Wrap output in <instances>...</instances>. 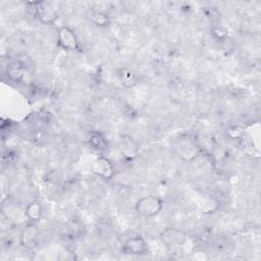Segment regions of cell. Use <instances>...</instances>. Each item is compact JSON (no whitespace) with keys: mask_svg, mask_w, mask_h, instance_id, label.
<instances>
[{"mask_svg":"<svg viewBox=\"0 0 261 261\" xmlns=\"http://www.w3.org/2000/svg\"><path fill=\"white\" fill-rule=\"evenodd\" d=\"M34 7L35 15L43 24H53L60 15L61 6L57 1H34L31 2Z\"/></svg>","mask_w":261,"mask_h":261,"instance_id":"obj_1","label":"cell"},{"mask_svg":"<svg viewBox=\"0 0 261 261\" xmlns=\"http://www.w3.org/2000/svg\"><path fill=\"white\" fill-rule=\"evenodd\" d=\"M161 243L167 247V248H172V247H177V246H182L187 239L188 236L186 231H184L180 228L177 227H166L163 229L160 234H159Z\"/></svg>","mask_w":261,"mask_h":261,"instance_id":"obj_8","label":"cell"},{"mask_svg":"<svg viewBox=\"0 0 261 261\" xmlns=\"http://www.w3.org/2000/svg\"><path fill=\"white\" fill-rule=\"evenodd\" d=\"M57 46L65 51H79L80 42L74 31L67 27L62 25L57 31Z\"/></svg>","mask_w":261,"mask_h":261,"instance_id":"obj_4","label":"cell"},{"mask_svg":"<svg viewBox=\"0 0 261 261\" xmlns=\"http://www.w3.org/2000/svg\"><path fill=\"white\" fill-rule=\"evenodd\" d=\"M163 208V201L161 198L153 195L144 196L140 198L135 204V211L138 215L151 218L160 213Z\"/></svg>","mask_w":261,"mask_h":261,"instance_id":"obj_3","label":"cell"},{"mask_svg":"<svg viewBox=\"0 0 261 261\" xmlns=\"http://www.w3.org/2000/svg\"><path fill=\"white\" fill-rule=\"evenodd\" d=\"M92 172L103 178V179H111L114 175V167L112 162L105 156H98L92 163L91 166Z\"/></svg>","mask_w":261,"mask_h":261,"instance_id":"obj_9","label":"cell"},{"mask_svg":"<svg viewBox=\"0 0 261 261\" xmlns=\"http://www.w3.org/2000/svg\"><path fill=\"white\" fill-rule=\"evenodd\" d=\"M173 148L177 157L187 162L197 159L201 153V149L196 140L188 135L179 136L175 140Z\"/></svg>","mask_w":261,"mask_h":261,"instance_id":"obj_2","label":"cell"},{"mask_svg":"<svg viewBox=\"0 0 261 261\" xmlns=\"http://www.w3.org/2000/svg\"><path fill=\"white\" fill-rule=\"evenodd\" d=\"M24 215L29 222L38 223L43 215V206L41 202H39L38 200L31 201L25 207Z\"/></svg>","mask_w":261,"mask_h":261,"instance_id":"obj_14","label":"cell"},{"mask_svg":"<svg viewBox=\"0 0 261 261\" xmlns=\"http://www.w3.org/2000/svg\"><path fill=\"white\" fill-rule=\"evenodd\" d=\"M24 66L19 61L10 62L5 69V74L7 79L12 83H20L24 77Z\"/></svg>","mask_w":261,"mask_h":261,"instance_id":"obj_12","label":"cell"},{"mask_svg":"<svg viewBox=\"0 0 261 261\" xmlns=\"http://www.w3.org/2000/svg\"><path fill=\"white\" fill-rule=\"evenodd\" d=\"M41 240L40 229L35 222H29L20 231L19 244L27 250H35Z\"/></svg>","mask_w":261,"mask_h":261,"instance_id":"obj_5","label":"cell"},{"mask_svg":"<svg viewBox=\"0 0 261 261\" xmlns=\"http://www.w3.org/2000/svg\"><path fill=\"white\" fill-rule=\"evenodd\" d=\"M121 252L130 256H144L149 253V245L143 237L135 236L124 241Z\"/></svg>","mask_w":261,"mask_h":261,"instance_id":"obj_6","label":"cell"},{"mask_svg":"<svg viewBox=\"0 0 261 261\" xmlns=\"http://www.w3.org/2000/svg\"><path fill=\"white\" fill-rule=\"evenodd\" d=\"M118 149L125 161H134L140 153V146L129 135H121L118 139Z\"/></svg>","mask_w":261,"mask_h":261,"instance_id":"obj_7","label":"cell"},{"mask_svg":"<svg viewBox=\"0 0 261 261\" xmlns=\"http://www.w3.org/2000/svg\"><path fill=\"white\" fill-rule=\"evenodd\" d=\"M116 76L118 82L123 88H133L138 81L137 74L133 68L128 66H122L116 69Z\"/></svg>","mask_w":261,"mask_h":261,"instance_id":"obj_10","label":"cell"},{"mask_svg":"<svg viewBox=\"0 0 261 261\" xmlns=\"http://www.w3.org/2000/svg\"><path fill=\"white\" fill-rule=\"evenodd\" d=\"M210 35L216 42H224L228 37V30L222 24H213L210 29Z\"/></svg>","mask_w":261,"mask_h":261,"instance_id":"obj_15","label":"cell"},{"mask_svg":"<svg viewBox=\"0 0 261 261\" xmlns=\"http://www.w3.org/2000/svg\"><path fill=\"white\" fill-rule=\"evenodd\" d=\"M88 144L96 151L104 152L108 149V141L106 137L99 130H92L89 134Z\"/></svg>","mask_w":261,"mask_h":261,"instance_id":"obj_13","label":"cell"},{"mask_svg":"<svg viewBox=\"0 0 261 261\" xmlns=\"http://www.w3.org/2000/svg\"><path fill=\"white\" fill-rule=\"evenodd\" d=\"M87 17L91 23H93L98 28H107L111 23V18L109 14L99 9L92 8L88 10Z\"/></svg>","mask_w":261,"mask_h":261,"instance_id":"obj_11","label":"cell"}]
</instances>
